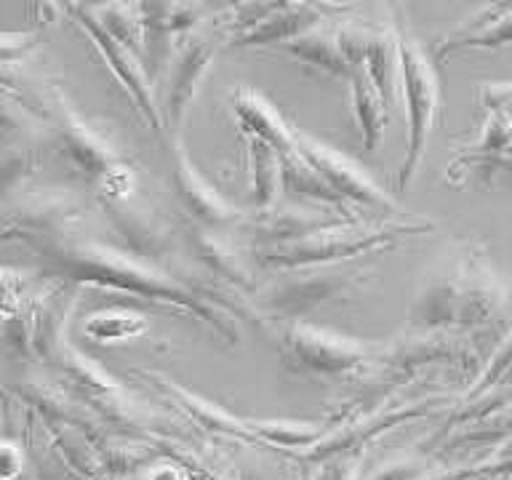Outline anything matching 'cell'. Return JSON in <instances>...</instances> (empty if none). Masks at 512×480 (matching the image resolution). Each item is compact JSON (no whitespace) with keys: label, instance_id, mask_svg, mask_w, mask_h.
I'll return each instance as SVG.
<instances>
[{"label":"cell","instance_id":"6","mask_svg":"<svg viewBox=\"0 0 512 480\" xmlns=\"http://www.w3.org/2000/svg\"><path fill=\"white\" fill-rule=\"evenodd\" d=\"M54 118V134L56 142H59V150L67 155V160L78 168L80 174L91 176V179H102L104 174H110L112 168L120 166L110 144L104 142L94 128L86 126L67 107L62 96H56Z\"/></svg>","mask_w":512,"mask_h":480},{"label":"cell","instance_id":"18","mask_svg":"<svg viewBox=\"0 0 512 480\" xmlns=\"http://www.w3.org/2000/svg\"><path fill=\"white\" fill-rule=\"evenodd\" d=\"M251 144V168H254V200L259 211H270L283 179H280V152L259 136H248Z\"/></svg>","mask_w":512,"mask_h":480},{"label":"cell","instance_id":"1","mask_svg":"<svg viewBox=\"0 0 512 480\" xmlns=\"http://www.w3.org/2000/svg\"><path fill=\"white\" fill-rule=\"evenodd\" d=\"M32 248L54 262L59 280L126 288V291H134V294L160 296L166 302L192 304V299L184 291L168 286V283H160L158 278H152L150 272L142 270L139 264L128 262L126 256L115 254L110 248L70 240V235L59 240H46V243H32Z\"/></svg>","mask_w":512,"mask_h":480},{"label":"cell","instance_id":"15","mask_svg":"<svg viewBox=\"0 0 512 480\" xmlns=\"http://www.w3.org/2000/svg\"><path fill=\"white\" fill-rule=\"evenodd\" d=\"M347 283V275H312V278H296L278 283L270 291V304L283 312H296L315 307L320 299H326Z\"/></svg>","mask_w":512,"mask_h":480},{"label":"cell","instance_id":"3","mask_svg":"<svg viewBox=\"0 0 512 480\" xmlns=\"http://www.w3.org/2000/svg\"><path fill=\"white\" fill-rule=\"evenodd\" d=\"M283 347H286L288 358L294 360L296 366L307 368V371H318V374L350 371V368L374 358V350L366 347V344L350 342L344 336L328 334V331L304 326V323L286 326Z\"/></svg>","mask_w":512,"mask_h":480},{"label":"cell","instance_id":"8","mask_svg":"<svg viewBox=\"0 0 512 480\" xmlns=\"http://www.w3.org/2000/svg\"><path fill=\"white\" fill-rule=\"evenodd\" d=\"M211 59H214V40L206 35H184L168 72V115L174 123L195 96V88Z\"/></svg>","mask_w":512,"mask_h":480},{"label":"cell","instance_id":"5","mask_svg":"<svg viewBox=\"0 0 512 480\" xmlns=\"http://www.w3.org/2000/svg\"><path fill=\"white\" fill-rule=\"evenodd\" d=\"M294 144L296 152L326 179L328 187L342 200H355V203H363V206H392V200L376 187L374 179H368L366 171L355 160H350L342 152L331 150L326 144L315 142L310 136L299 134V131H294Z\"/></svg>","mask_w":512,"mask_h":480},{"label":"cell","instance_id":"2","mask_svg":"<svg viewBox=\"0 0 512 480\" xmlns=\"http://www.w3.org/2000/svg\"><path fill=\"white\" fill-rule=\"evenodd\" d=\"M395 43H398V70L403 80V102H406V160L400 166L398 190H408V184L419 174L432 128H435L440 110V86L430 59L424 56L414 32L408 30L406 19H398Z\"/></svg>","mask_w":512,"mask_h":480},{"label":"cell","instance_id":"7","mask_svg":"<svg viewBox=\"0 0 512 480\" xmlns=\"http://www.w3.org/2000/svg\"><path fill=\"white\" fill-rule=\"evenodd\" d=\"M70 11L72 14H78L80 24H83V30L91 35V40L96 43V48H99V51L104 54V59L110 62L112 72L118 75L120 83H123V88H126L128 94H131V99L139 104V110H142L144 118L150 120L152 126H158V110H155L150 86H147V80H144L142 70H139V62H136L134 51L123 46V43H118L115 38H110V35H107V32L99 27V22H96L94 16H91V11H88V8L75 6V8H70Z\"/></svg>","mask_w":512,"mask_h":480},{"label":"cell","instance_id":"24","mask_svg":"<svg viewBox=\"0 0 512 480\" xmlns=\"http://www.w3.org/2000/svg\"><path fill=\"white\" fill-rule=\"evenodd\" d=\"M147 480H184V475L182 470H176V467L166 464V467H155V470L147 475Z\"/></svg>","mask_w":512,"mask_h":480},{"label":"cell","instance_id":"16","mask_svg":"<svg viewBox=\"0 0 512 480\" xmlns=\"http://www.w3.org/2000/svg\"><path fill=\"white\" fill-rule=\"evenodd\" d=\"M192 246H195L200 259H203L211 270L219 272L222 278L232 280V283H238V286H254V280H251V272H248L243 256H240V251L232 246L230 240L216 238L214 232L195 230L192 232Z\"/></svg>","mask_w":512,"mask_h":480},{"label":"cell","instance_id":"22","mask_svg":"<svg viewBox=\"0 0 512 480\" xmlns=\"http://www.w3.org/2000/svg\"><path fill=\"white\" fill-rule=\"evenodd\" d=\"M24 470V451L11 440H0V480H16Z\"/></svg>","mask_w":512,"mask_h":480},{"label":"cell","instance_id":"14","mask_svg":"<svg viewBox=\"0 0 512 480\" xmlns=\"http://www.w3.org/2000/svg\"><path fill=\"white\" fill-rule=\"evenodd\" d=\"M286 54H291L296 62L310 64L315 70L328 72V75H347L350 78L352 67L344 59L342 48H339V38L336 32H331L328 27L318 24L312 27L299 38L288 40Z\"/></svg>","mask_w":512,"mask_h":480},{"label":"cell","instance_id":"19","mask_svg":"<svg viewBox=\"0 0 512 480\" xmlns=\"http://www.w3.org/2000/svg\"><path fill=\"white\" fill-rule=\"evenodd\" d=\"M144 318L126 310H104L94 312L86 320V336L94 342H120V339H131L144 331Z\"/></svg>","mask_w":512,"mask_h":480},{"label":"cell","instance_id":"9","mask_svg":"<svg viewBox=\"0 0 512 480\" xmlns=\"http://www.w3.org/2000/svg\"><path fill=\"white\" fill-rule=\"evenodd\" d=\"M318 22H323L318 16V6L275 3V6L264 8V14L246 32H240L235 43L238 46H264V43L294 40L312 27H318Z\"/></svg>","mask_w":512,"mask_h":480},{"label":"cell","instance_id":"11","mask_svg":"<svg viewBox=\"0 0 512 480\" xmlns=\"http://www.w3.org/2000/svg\"><path fill=\"white\" fill-rule=\"evenodd\" d=\"M232 110L238 115L240 126L246 128L248 136H259L264 142H270L280 155L296 150L294 131L288 128V123L280 118L275 107H272L264 96L248 91V88H238L232 91Z\"/></svg>","mask_w":512,"mask_h":480},{"label":"cell","instance_id":"23","mask_svg":"<svg viewBox=\"0 0 512 480\" xmlns=\"http://www.w3.org/2000/svg\"><path fill=\"white\" fill-rule=\"evenodd\" d=\"M411 478H414V464L395 462L382 467V470L376 472L371 480H411Z\"/></svg>","mask_w":512,"mask_h":480},{"label":"cell","instance_id":"4","mask_svg":"<svg viewBox=\"0 0 512 480\" xmlns=\"http://www.w3.org/2000/svg\"><path fill=\"white\" fill-rule=\"evenodd\" d=\"M398 232L408 230H358L350 235L344 227H339V230L320 232V235L296 240V243L267 246L262 251V262L272 264V267H304V264L326 262V259H336V256L366 254L368 248L387 243Z\"/></svg>","mask_w":512,"mask_h":480},{"label":"cell","instance_id":"17","mask_svg":"<svg viewBox=\"0 0 512 480\" xmlns=\"http://www.w3.org/2000/svg\"><path fill=\"white\" fill-rule=\"evenodd\" d=\"M280 179H283L286 190L299 192V195H307V198L320 200V203H328V206H336L344 211V200L328 187L326 179L296 150L288 152V155H280Z\"/></svg>","mask_w":512,"mask_h":480},{"label":"cell","instance_id":"13","mask_svg":"<svg viewBox=\"0 0 512 480\" xmlns=\"http://www.w3.org/2000/svg\"><path fill=\"white\" fill-rule=\"evenodd\" d=\"M350 86L352 110H355V120H358L360 134H363V147L368 152L379 150V144L384 139V126H387V102H384V96L379 94L374 80L368 78V72L360 64L352 67Z\"/></svg>","mask_w":512,"mask_h":480},{"label":"cell","instance_id":"21","mask_svg":"<svg viewBox=\"0 0 512 480\" xmlns=\"http://www.w3.org/2000/svg\"><path fill=\"white\" fill-rule=\"evenodd\" d=\"M483 104L488 112L512 115V80L510 83H486L483 88Z\"/></svg>","mask_w":512,"mask_h":480},{"label":"cell","instance_id":"10","mask_svg":"<svg viewBox=\"0 0 512 480\" xmlns=\"http://www.w3.org/2000/svg\"><path fill=\"white\" fill-rule=\"evenodd\" d=\"M174 184L176 195L187 206V211L206 224V227H227V224L238 219V214L232 211L230 203L195 171V166L184 155L176 160Z\"/></svg>","mask_w":512,"mask_h":480},{"label":"cell","instance_id":"12","mask_svg":"<svg viewBox=\"0 0 512 480\" xmlns=\"http://www.w3.org/2000/svg\"><path fill=\"white\" fill-rule=\"evenodd\" d=\"M512 43V6H486L456 27L438 48V59L462 46H502Z\"/></svg>","mask_w":512,"mask_h":480},{"label":"cell","instance_id":"20","mask_svg":"<svg viewBox=\"0 0 512 480\" xmlns=\"http://www.w3.org/2000/svg\"><path fill=\"white\" fill-rule=\"evenodd\" d=\"M27 280L19 272L0 267V323H6L27 307Z\"/></svg>","mask_w":512,"mask_h":480}]
</instances>
